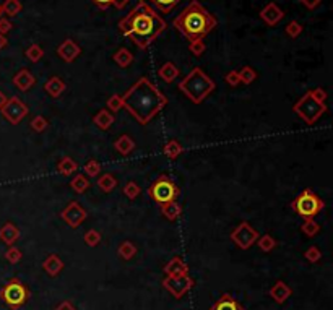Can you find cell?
I'll return each mask as SVG.
<instances>
[{
    "mask_svg": "<svg viewBox=\"0 0 333 310\" xmlns=\"http://www.w3.org/2000/svg\"><path fill=\"white\" fill-rule=\"evenodd\" d=\"M176 29L187 37L188 42L205 39L212 31L218 26L216 16L212 15L198 0H192L187 7L172 20Z\"/></svg>",
    "mask_w": 333,
    "mask_h": 310,
    "instance_id": "3957f363",
    "label": "cell"
},
{
    "mask_svg": "<svg viewBox=\"0 0 333 310\" xmlns=\"http://www.w3.org/2000/svg\"><path fill=\"white\" fill-rule=\"evenodd\" d=\"M76 169H78V164H76L70 156H64V158L57 163V171H58V174H62V176H65V177L72 176V174H74Z\"/></svg>",
    "mask_w": 333,
    "mask_h": 310,
    "instance_id": "4316f807",
    "label": "cell"
},
{
    "mask_svg": "<svg viewBox=\"0 0 333 310\" xmlns=\"http://www.w3.org/2000/svg\"><path fill=\"white\" fill-rule=\"evenodd\" d=\"M98 187L106 192V193H110L114 189H117V185H119V182H117V179L112 176V174H102V176L98 179Z\"/></svg>",
    "mask_w": 333,
    "mask_h": 310,
    "instance_id": "f1b7e54d",
    "label": "cell"
},
{
    "mask_svg": "<svg viewBox=\"0 0 333 310\" xmlns=\"http://www.w3.org/2000/svg\"><path fill=\"white\" fill-rule=\"evenodd\" d=\"M138 2H152L162 11V13H169L174 7H178L180 0H138Z\"/></svg>",
    "mask_w": 333,
    "mask_h": 310,
    "instance_id": "836d02e7",
    "label": "cell"
},
{
    "mask_svg": "<svg viewBox=\"0 0 333 310\" xmlns=\"http://www.w3.org/2000/svg\"><path fill=\"white\" fill-rule=\"evenodd\" d=\"M188 50H190V52H192L195 57L204 55V52L206 50V46H205L204 39H198V41H190V42H188Z\"/></svg>",
    "mask_w": 333,
    "mask_h": 310,
    "instance_id": "bcb514c9",
    "label": "cell"
},
{
    "mask_svg": "<svg viewBox=\"0 0 333 310\" xmlns=\"http://www.w3.org/2000/svg\"><path fill=\"white\" fill-rule=\"evenodd\" d=\"M122 104L138 124L146 125L166 107L168 98L154 83L142 76L122 94Z\"/></svg>",
    "mask_w": 333,
    "mask_h": 310,
    "instance_id": "7a4b0ae2",
    "label": "cell"
},
{
    "mask_svg": "<svg viewBox=\"0 0 333 310\" xmlns=\"http://www.w3.org/2000/svg\"><path fill=\"white\" fill-rule=\"evenodd\" d=\"M106 104H108V111H110L112 114L117 112V111H120V109L124 107V104H122V96H120V94L110 96Z\"/></svg>",
    "mask_w": 333,
    "mask_h": 310,
    "instance_id": "f6af8a7d",
    "label": "cell"
},
{
    "mask_svg": "<svg viewBox=\"0 0 333 310\" xmlns=\"http://www.w3.org/2000/svg\"><path fill=\"white\" fill-rule=\"evenodd\" d=\"M13 85H15V88L20 89V91H28V89H31L36 85V78L28 68H22L13 76Z\"/></svg>",
    "mask_w": 333,
    "mask_h": 310,
    "instance_id": "2e32d148",
    "label": "cell"
},
{
    "mask_svg": "<svg viewBox=\"0 0 333 310\" xmlns=\"http://www.w3.org/2000/svg\"><path fill=\"white\" fill-rule=\"evenodd\" d=\"M276 241L273 239L270 234H265V236H258V239H257V245H258V249L262 250V252H272L273 249L276 247Z\"/></svg>",
    "mask_w": 333,
    "mask_h": 310,
    "instance_id": "e575fe53",
    "label": "cell"
},
{
    "mask_svg": "<svg viewBox=\"0 0 333 310\" xmlns=\"http://www.w3.org/2000/svg\"><path fill=\"white\" fill-rule=\"evenodd\" d=\"M65 268L64 260L56 254H50L46 257V260L42 262V270L46 275H49L50 278H56L57 275H60Z\"/></svg>",
    "mask_w": 333,
    "mask_h": 310,
    "instance_id": "9a60e30c",
    "label": "cell"
},
{
    "mask_svg": "<svg viewBox=\"0 0 333 310\" xmlns=\"http://www.w3.org/2000/svg\"><path fill=\"white\" fill-rule=\"evenodd\" d=\"M83 241H84V244H86V245H90V247H96V245H100V242H101V234H100V231L90 229V231L86 232V234H84Z\"/></svg>",
    "mask_w": 333,
    "mask_h": 310,
    "instance_id": "b9f144b4",
    "label": "cell"
},
{
    "mask_svg": "<svg viewBox=\"0 0 333 310\" xmlns=\"http://www.w3.org/2000/svg\"><path fill=\"white\" fill-rule=\"evenodd\" d=\"M301 231L308 237H316L318 232H320V224L314 221V218H309V219H306L304 224L301 226Z\"/></svg>",
    "mask_w": 333,
    "mask_h": 310,
    "instance_id": "d6a6232c",
    "label": "cell"
},
{
    "mask_svg": "<svg viewBox=\"0 0 333 310\" xmlns=\"http://www.w3.org/2000/svg\"><path fill=\"white\" fill-rule=\"evenodd\" d=\"M30 289L24 283H22L18 278H12V280L0 289V299H2L12 310L22 309L26 302L30 301Z\"/></svg>",
    "mask_w": 333,
    "mask_h": 310,
    "instance_id": "8992f818",
    "label": "cell"
},
{
    "mask_svg": "<svg viewBox=\"0 0 333 310\" xmlns=\"http://www.w3.org/2000/svg\"><path fill=\"white\" fill-rule=\"evenodd\" d=\"M302 24L299 21H290L288 26L284 28V33L288 37H291V39H296V37H299L302 34Z\"/></svg>",
    "mask_w": 333,
    "mask_h": 310,
    "instance_id": "60d3db41",
    "label": "cell"
},
{
    "mask_svg": "<svg viewBox=\"0 0 333 310\" xmlns=\"http://www.w3.org/2000/svg\"><path fill=\"white\" fill-rule=\"evenodd\" d=\"M8 101V98H6V94L4 91H0V109H2L5 106V102Z\"/></svg>",
    "mask_w": 333,
    "mask_h": 310,
    "instance_id": "9f6ffc18",
    "label": "cell"
},
{
    "mask_svg": "<svg viewBox=\"0 0 333 310\" xmlns=\"http://www.w3.org/2000/svg\"><path fill=\"white\" fill-rule=\"evenodd\" d=\"M194 284H195L194 278L188 273L178 275V276H166L164 280H162V288L168 289L176 299L184 297L188 291L194 288Z\"/></svg>",
    "mask_w": 333,
    "mask_h": 310,
    "instance_id": "30bf717a",
    "label": "cell"
},
{
    "mask_svg": "<svg viewBox=\"0 0 333 310\" xmlns=\"http://www.w3.org/2000/svg\"><path fill=\"white\" fill-rule=\"evenodd\" d=\"M30 127L32 132L36 133H42L46 128L49 127V120L44 117V115H36V117H32L31 122H30Z\"/></svg>",
    "mask_w": 333,
    "mask_h": 310,
    "instance_id": "8d00e7d4",
    "label": "cell"
},
{
    "mask_svg": "<svg viewBox=\"0 0 333 310\" xmlns=\"http://www.w3.org/2000/svg\"><path fill=\"white\" fill-rule=\"evenodd\" d=\"M162 153H164L169 159H178L180 154L184 153V146H182L178 140H169L168 143L162 146Z\"/></svg>",
    "mask_w": 333,
    "mask_h": 310,
    "instance_id": "83f0119b",
    "label": "cell"
},
{
    "mask_svg": "<svg viewBox=\"0 0 333 310\" xmlns=\"http://www.w3.org/2000/svg\"><path fill=\"white\" fill-rule=\"evenodd\" d=\"M292 112L298 114L308 125H314L316 122L327 112V104L317 101L309 91L292 106Z\"/></svg>",
    "mask_w": 333,
    "mask_h": 310,
    "instance_id": "5b68a950",
    "label": "cell"
},
{
    "mask_svg": "<svg viewBox=\"0 0 333 310\" xmlns=\"http://www.w3.org/2000/svg\"><path fill=\"white\" fill-rule=\"evenodd\" d=\"M257 239H258V232L247 221L238 224L231 232V241L242 250H249L252 245L257 242Z\"/></svg>",
    "mask_w": 333,
    "mask_h": 310,
    "instance_id": "8fae6325",
    "label": "cell"
},
{
    "mask_svg": "<svg viewBox=\"0 0 333 310\" xmlns=\"http://www.w3.org/2000/svg\"><path fill=\"white\" fill-rule=\"evenodd\" d=\"M122 193H124V195H126L128 200H135V198L142 193V189H140V185L136 184V182L130 180V182H127L126 187L122 189Z\"/></svg>",
    "mask_w": 333,
    "mask_h": 310,
    "instance_id": "f35d334b",
    "label": "cell"
},
{
    "mask_svg": "<svg viewBox=\"0 0 333 310\" xmlns=\"http://www.w3.org/2000/svg\"><path fill=\"white\" fill-rule=\"evenodd\" d=\"M22 258H23V252L20 250L18 247H13V245H10L8 250L5 252V260L8 263H12V265L20 263L22 262Z\"/></svg>",
    "mask_w": 333,
    "mask_h": 310,
    "instance_id": "ab89813d",
    "label": "cell"
},
{
    "mask_svg": "<svg viewBox=\"0 0 333 310\" xmlns=\"http://www.w3.org/2000/svg\"><path fill=\"white\" fill-rule=\"evenodd\" d=\"M224 81H226L230 86H238V85H240V78H239V72H238V70H231V72H228L226 76H224Z\"/></svg>",
    "mask_w": 333,
    "mask_h": 310,
    "instance_id": "7dc6e473",
    "label": "cell"
},
{
    "mask_svg": "<svg viewBox=\"0 0 333 310\" xmlns=\"http://www.w3.org/2000/svg\"><path fill=\"white\" fill-rule=\"evenodd\" d=\"M70 187L76 193H84L91 187V182H90V179L84 176V174H76V176L70 180Z\"/></svg>",
    "mask_w": 333,
    "mask_h": 310,
    "instance_id": "4dcf8cb0",
    "label": "cell"
},
{
    "mask_svg": "<svg viewBox=\"0 0 333 310\" xmlns=\"http://www.w3.org/2000/svg\"><path fill=\"white\" fill-rule=\"evenodd\" d=\"M308 10H316L318 5L322 3V0H299Z\"/></svg>",
    "mask_w": 333,
    "mask_h": 310,
    "instance_id": "f907efd6",
    "label": "cell"
},
{
    "mask_svg": "<svg viewBox=\"0 0 333 310\" xmlns=\"http://www.w3.org/2000/svg\"><path fill=\"white\" fill-rule=\"evenodd\" d=\"M260 18H262V21L268 24V26H276L284 18V11L280 8L275 2H270L260 10Z\"/></svg>",
    "mask_w": 333,
    "mask_h": 310,
    "instance_id": "4fadbf2b",
    "label": "cell"
},
{
    "mask_svg": "<svg viewBox=\"0 0 333 310\" xmlns=\"http://www.w3.org/2000/svg\"><path fill=\"white\" fill-rule=\"evenodd\" d=\"M82 54V47L74 39H65L60 46L57 47V55L60 57L64 62L72 63L74 60H76Z\"/></svg>",
    "mask_w": 333,
    "mask_h": 310,
    "instance_id": "5bb4252c",
    "label": "cell"
},
{
    "mask_svg": "<svg viewBox=\"0 0 333 310\" xmlns=\"http://www.w3.org/2000/svg\"><path fill=\"white\" fill-rule=\"evenodd\" d=\"M291 288L286 284L284 281H276L275 284L272 286V289H270V297L273 301H275L276 304H284L286 301L290 299V296H291Z\"/></svg>",
    "mask_w": 333,
    "mask_h": 310,
    "instance_id": "d6986e66",
    "label": "cell"
},
{
    "mask_svg": "<svg viewBox=\"0 0 333 310\" xmlns=\"http://www.w3.org/2000/svg\"><path fill=\"white\" fill-rule=\"evenodd\" d=\"M292 210L304 219L316 218L324 210V200L310 189L302 190L292 202Z\"/></svg>",
    "mask_w": 333,
    "mask_h": 310,
    "instance_id": "52a82bcc",
    "label": "cell"
},
{
    "mask_svg": "<svg viewBox=\"0 0 333 310\" xmlns=\"http://www.w3.org/2000/svg\"><path fill=\"white\" fill-rule=\"evenodd\" d=\"M20 239V229L13 223H5L0 228V241L5 242L6 245H13Z\"/></svg>",
    "mask_w": 333,
    "mask_h": 310,
    "instance_id": "7402d4cb",
    "label": "cell"
},
{
    "mask_svg": "<svg viewBox=\"0 0 333 310\" xmlns=\"http://www.w3.org/2000/svg\"><path fill=\"white\" fill-rule=\"evenodd\" d=\"M96 7H100V8H109L110 5H114V0H91Z\"/></svg>",
    "mask_w": 333,
    "mask_h": 310,
    "instance_id": "f5cc1de1",
    "label": "cell"
},
{
    "mask_svg": "<svg viewBox=\"0 0 333 310\" xmlns=\"http://www.w3.org/2000/svg\"><path fill=\"white\" fill-rule=\"evenodd\" d=\"M114 148L122 156H127V154H130L135 150V141L132 137H128V135H120V137L114 141Z\"/></svg>",
    "mask_w": 333,
    "mask_h": 310,
    "instance_id": "603a6c76",
    "label": "cell"
},
{
    "mask_svg": "<svg viewBox=\"0 0 333 310\" xmlns=\"http://www.w3.org/2000/svg\"><path fill=\"white\" fill-rule=\"evenodd\" d=\"M114 120H116V117L112 112L108 111V109H101V111L93 117V124L96 127H100L101 130H108V128L114 124Z\"/></svg>",
    "mask_w": 333,
    "mask_h": 310,
    "instance_id": "d4e9b609",
    "label": "cell"
},
{
    "mask_svg": "<svg viewBox=\"0 0 333 310\" xmlns=\"http://www.w3.org/2000/svg\"><path fill=\"white\" fill-rule=\"evenodd\" d=\"M65 89H67V85H65V81L60 76H50V78L44 83V91L54 99L60 98Z\"/></svg>",
    "mask_w": 333,
    "mask_h": 310,
    "instance_id": "ac0fdd59",
    "label": "cell"
},
{
    "mask_svg": "<svg viewBox=\"0 0 333 310\" xmlns=\"http://www.w3.org/2000/svg\"><path fill=\"white\" fill-rule=\"evenodd\" d=\"M8 46V39L5 37V34H0V49H5Z\"/></svg>",
    "mask_w": 333,
    "mask_h": 310,
    "instance_id": "11a10c76",
    "label": "cell"
},
{
    "mask_svg": "<svg viewBox=\"0 0 333 310\" xmlns=\"http://www.w3.org/2000/svg\"><path fill=\"white\" fill-rule=\"evenodd\" d=\"M22 10H23V5L20 0H5L2 5V13L8 18H15L18 13H22Z\"/></svg>",
    "mask_w": 333,
    "mask_h": 310,
    "instance_id": "f546056e",
    "label": "cell"
},
{
    "mask_svg": "<svg viewBox=\"0 0 333 310\" xmlns=\"http://www.w3.org/2000/svg\"><path fill=\"white\" fill-rule=\"evenodd\" d=\"M210 310H244L240 302L231 294H221L214 304L210 307Z\"/></svg>",
    "mask_w": 333,
    "mask_h": 310,
    "instance_id": "e0dca14e",
    "label": "cell"
},
{
    "mask_svg": "<svg viewBox=\"0 0 333 310\" xmlns=\"http://www.w3.org/2000/svg\"><path fill=\"white\" fill-rule=\"evenodd\" d=\"M84 172H86L88 177H98L101 172V164L98 163L96 159H90L86 164H84Z\"/></svg>",
    "mask_w": 333,
    "mask_h": 310,
    "instance_id": "ee69618b",
    "label": "cell"
},
{
    "mask_svg": "<svg viewBox=\"0 0 333 310\" xmlns=\"http://www.w3.org/2000/svg\"><path fill=\"white\" fill-rule=\"evenodd\" d=\"M166 28V21L146 2H138L119 21L120 33L127 36L138 49L152 46L164 33Z\"/></svg>",
    "mask_w": 333,
    "mask_h": 310,
    "instance_id": "6da1fadb",
    "label": "cell"
},
{
    "mask_svg": "<svg viewBox=\"0 0 333 310\" xmlns=\"http://www.w3.org/2000/svg\"><path fill=\"white\" fill-rule=\"evenodd\" d=\"M112 59H114V62H116L120 68H127V67L132 65L134 54L130 52L127 47H119V49L116 50V54H114Z\"/></svg>",
    "mask_w": 333,
    "mask_h": 310,
    "instance_id": "484cf974",
    "label": "cell"
},
{
    "mask_svg": "<svg viewBox=\"0 0 333 310\" xmlns=\"http://www.w3.org/2000/svg\"><path fill=\"white\" fill-rule=\"evenodd\" d=\"M158 76L164 83H172L180 76V70L174 62H164L158 70Z\"/></svg>",
    "mask_w": 333,
    "mask_h": 310,
    "instance_id": "44dd1931",
    "label": "cell"
},
{
    "mask_svg": "<svg viewBox=\"0 0 333 310\" xmlns=\"http://www.w3.org/2000/svg\"><path fill=\"white\" fill-rule=\"evenodd\" d=\"M2 15H4V13H2V5H0V18H2Z\"/></svg>",
    "mask_w": 333,
    "mask_h": 310,
    "instance_id": "6f0895ef",
    "label": "cell"
},
{
    "mask_svg": "<svg viewBox=\"0 0 333 310\" xmlns=\"http://www.w3.org/2000/svg\"><path fill=\"white\" fill-rule=\"evenodd\" d=\"M0 112H2L4 119L6 122H10L12 125H18L22 124V120L28 115L30 109L26 106V102L20 99L18 96H12V98H8V101L5 102V106L0 109Z\"/></svg>",
    "mask_w": 333,
    "mask_h": 310,
    "instance_id": "9c48e42d",
    "label": "cell"
},
{
    "mask_svg": "<svg viewBox=\"0 0 333 310\" xmlns=\"http://www.w3.org/2000/svg\"><path fill=\"white\" fill-rule=\"evenodd\" d=\"M314 98L317 99V101H320V102H327V91L325 89H322V88H316V89H310L309 91Z\"/></svg>",
    "mask_w": 333,
    "mask_h": 310,
    "instance_id": "c3c4849f",
    "label": "cell"
},
{
    "mask_svg": "<svg viewBox=\"0 0 333 310\" xmlns=\"http://www.w3.org/2000/svg\"><path fill=\"white\" fill-rule=\"evenodd\" d=\"M162 273H164L166 276L186 275V273H188V267L180 257H172L171 260L166 263V267L162 268Z\"/></svg>",
    "mask_w": 333,
    "mask_h": 310,
    "instance_id": "ffe728a7",
    "label": "cell"
},
{
    "mask_svg": "<svg viewBox=\"0 0 333 310\" xmlns=\"http://www.w3.org/2000/svg\"><path fill=\"white\" fill-rule=\"evenodd\" d=\"M117 254L122 258V260H132V258L136 255V247L134 242L130 241H126L119 245V249H117Z\"/></svg>",
    "mask_w": 333,
    "mask_h": 310,
    "instance_id": "1f68e13d",
    "label": "cell"
},
{
    "mask_svg": "<svg viewBox=\"0 0 333 310\" xmlns=\"http://www.w3.org/2000/svg\"><path fill=\"white\" fill-rule=\"evenodd\" d=\"M54 310H78L74 304H72L70 301H62L60 304H58V306L54 309Z\"/></svg>",
    "mask_w": 333,
    "mask_h": 310,
    "instance_id": "816d5d0a",
    "label": "cell"
},
{
    "mask_svg": "<svg viewBox=\"0 0 333 310\" xmlns=\"http://www.w3.org/2000/svg\"><path fill=\"white\" fill-rule=\"evenodd\" d=\"M13 24L8 18H0V34H6L8 31H12Z\"/></svg>",
    "mask_w": 333,
    "mask_h": 310,
    "instance_id": "681fc988",
    "label": "cell"
},
{
    "mask_svg": "<svg viewBox=\"0 0 333 310\" xmlns=\"http://www.w3.org/2000/svg\"><path fill=\"white\" fill-rule=\"evenodd\" d=\"M148 195L152 197L156 203L161 205V203H168V202L178 200L179 189H178V185L174 184L172 179H169L168 176H161L148 187Z\"/></svg>",
    "mask_w": 333,
    "mask_h": 310,
    "instance_id": "ba28073f",
    "label": "cell"
},
{
    "mask_svg": "<svg viewBox=\"0 0 333 310\" xmlns=\"http://www.w3.org/2000/svg\"><path fill=\"white\" fill-rule=\"evenodd\" d=\"M304 258L310 263H318L320 262V258H322V252L317 245H312V247H309L308 250L304 252Z\"/></svg>",
    "mask_w": 333,
    "mask_h": 310,
    "instance_id": "7bdbcfd3",
    "label": "cell"
},
{
    "mask_svg": "<svg viewBox=\"0 0 333 310\" xmlns=\"http://www.w3.org/2000/svg\"><path fill=\"white\" fill-rule=\"evenodd\" d=\"M161 213L168 221H178L182 215V208H180V205L174 200V202L161 203Z\"/></svg>",
    "mask_w": 333,
    "mask_h": 310,
    "instance_id": "cb8c5ba5",
    "label": "cell"
},
{
    "mask_svg": "<svg viewBox=\"0 0 333 310\" xmlns=\"http://www.w3.org/2000/svg\"><path fill=\"white\" fill-rule=\"evenodd\" d=\"M128 2H130V0H114V7L120 10V8L126 7V5H127Z\"/></svg>",
    "mask_w": 333,
    "mask_h": 310,
    "instance_id": "db71d44e",
    "label": "cell"
},
{
    "mask_svg": "<svg viewBox=\"0 0 333 310\" xmlns=\"http://www.w3.org/2000/svg\"><path fill=\"white\" fill-rule=\"evenodd\" d=\"M216 85L202 68H194L184 80L179 83V89L194 104H202L210 96Z\"/></svg>",
    "mask_w": 333,
    "mask_h": 310,
    "instance_id": "277c9868",
    "label": "cell"
},
{
    "mask_svg": "<svg viewBox=\"0 0 333 310\" xmlns=\"http://www.w3.org/2000/svg\"><path fill=\"white\" fill-rule=\"evenodd\" d=\"M60 218L65 221V224L68 226V228H80V226L86 221L88 218V211L83 208L82 203H78L76 200H74V202H70L65 208L62 210L60 213Z\"/></svg>",
    "mask_w": 333,
    "mask_h": 310,
    "instance_id": "7c38bea8",
    "label": "cell"
},
{
    "mask_svg": "<svg viewBox=\"0 0 333 310\" xmlns=\"http://www.w3.org/2000/svg\"><path fill=\"white\" fill-rule=\"evenodd\" d=\"M238 72H239L240 83H244V85H252V83L257 80V72L250 65H246L242 70H238Z\"/></svg>",
    "mask_w": 333,
    "mask_h": 310,
    "instance_id": "d590c367",
    "label": "cell"
},
{
    "mask_svg": "<svg viewBox=\"0 0 333 310\" xmlns=\"http://www.w3.org/2000/svg\"><path fill=\"white\" fill-rule=\"evenodd\" d=\"M24 54H26V57L31 60V62H39L44 57V49L39 46V44H31V46L24 50Z\"/></svg>",
    "mask_w": 333,
    "mask_h": 310,
    "instance_id": "74e56055",
    "label": "cell"
}]
</instances>
